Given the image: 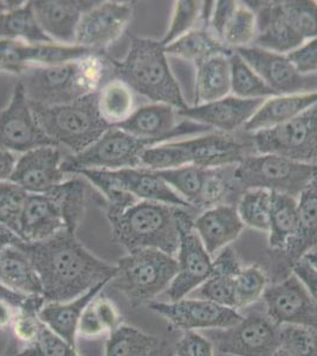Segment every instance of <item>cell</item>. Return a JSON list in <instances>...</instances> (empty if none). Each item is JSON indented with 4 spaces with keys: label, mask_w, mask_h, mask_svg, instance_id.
<instances>
[{
    "label": "cell",
    "mask_w": 317,
    "mask_h": 356,
    "mask_svg": "<svg viewBox=\"0 0 317 356\" xmlns=\"http://www.w3.org/2000/svg\"><path fill=\"white\" fill-rule=\"evenodd\" d=\"M55 145L43 132L19 82L8 107L0 113V150L25 154L40 146Z\"/></svg>",
    "instance_id": "obj_16"
},
{
    "label": "cell",
    "mask_w": 317,
    "mask_h": 356,
    "mask_svg": "<svg viewBox=\"0 0 317 356\" xmlns=\"http://www.w3.org/2000/svg\"><path fill=\"white\" fill-rule=\"evenodd\" d=\"M317 246V177L298 197V228L293 239L277 253L271 278L273 283L293 273V267Z\"/></svg>",
    "instance_id": "obj_21"
},
{
    "label": "cell",
    "mask_w": 317,
    "mask_h": 356,
    "mask_svg": "<svg viewBox=\"0 0 317 356\" xmlns=\"http://www.w3.org/2000/svg\"><path fill=\"white\" fill-rule=\"evenodd\" d=\"M234 278L236 275L212 271L209 280L196 290L197 298L209 300L226 308L236 309Z\"/></svg>",
    "instance_id": "obj_47"
},
{
    "label": "cell",
    "mask_w": 317,
    "mask_h": 356,
    "mask_svg": "<svg viewBox=\"0 0 317 356\" xmlns=\"http://www.w3.org/2000/svg\"><path fill=\"white\" fill-rule=\"evenodd\" d=\"M317 104V93L277 95L266 99L250 122L244 132L255 134L269 130L289 122Z\"/></svg>",
    "instance_id": "obj_27"
},
{
    "label": "cell",
    "mask_w": 317,
    "mask_h": 356,
    "mask_svg": "<svg viewBox=\"0 0 317 356\" xmlns=\"http://www.w3.org/2000/svg\"><path fill=\"white\" fill-rule=\"evenodd\" d=\"M200 11L201 1L198 0L175 1L169 30L161 38V43L167 47L193 30L200 19Z\"/></svg>",
    "instance_id": "obj_43"
},
{
    "label": "cell",
    "mask_w": 317,
    "mask_h": 356,
    "mask_svg": "<svg viewBox=\"0 0 317 356\" xmlns=\"http://www.w3.org/2000/svg\"><path fill=\"white\" fill-rule=\"evenodd\" d=\"M117 273L109 282L132 307L148 304L167 291L178 272L175 257L157 250H137L117 260Z\"/></svg>",
    "instance_id": "obj_6"
},
{
    "label": "cell",
    "mask_w": 317,
    "mask_h": 356,
    "mask_svg": "<svg viewBox=\"0 0 317 356\" xmlns=\"http://www.w3.org/2000/svg\"><path fill=\"white\" fill-rule=\"evenodd\" d=\"M0 300L12 305L16 310H30L38 314L44 305V298L42 296H26L20 292L13 291L0 282Z\"/></svg>",
    "instance_id": "obj_52"
},
{
    "label": "cell",
    "mask_w": 317,
    "mask_h": 356,
    "mask_svg": "<svg viewBox=\"0 0 317 356\" xmlns=\"http://www.w3.org/2000/svg\"><path fill=\"white\" fill-rule=\"evenodd\" d=\"M169 55L160 41L132 37L128 53L123 60L110 57L112 77L121 79L153 104H166L177 111L189 105L180 86L169 67Z\"/></svg>",
    "instance_id": "obj_4"
},
{
    "label": "cell",
    "mask_w": 317,
    "mask_h": 356,
    "mask_svg": "<svg viewBox=\"0 0 317 356\" xmlns=\"http://www.w3.org/2000/svg\"><path fill=\"white\" fill-rule=\"evenodd\" d=\"M75 175L85 177L101 195L112 191H123L139 201L166 203L196 211L172 186L154 171L145 168H128L120 170H80Z\"/></svg>",
    "instance_id": "obj_11"
},
{
    "label": "cell",
    "mask_w": 317,
    "mask_h": 356,
    "mask_svg": "<svg viewBox=\"0 0 317 356\" xmlns=\"http://www.w3.org/2000/svg\"><path fill=\"white\" fill-rule=\"evenodd\" d=\"M147 356H175L174 346L169 343V341L159 340L157 346L151 350Z\"/></svg>",
    "instance_id": "obj_60"
},
{
    "label": "cell",
    "mask_w": 317,
    "mask_h": 356,
    "mask_svg": "<svg viewBox=\"0 0 317 356\" xmlns=\"http://www.w3.org/2000/svg\"><path fill=\"white\" fill-rule=\"evenodd\" d=\"M273 356H290L289 354H288V353H285L284 350H282V349H280V350H278L277 353H276V354H275V355Z\"/></svg>",
    "instance_id": "obj_63"
},
{
    "label": "cell",
    "mask_w": 317,
    "mask_h": 356,
    "mask_svg": "<svg viewBox=\"0 0 317 356\" xmlns=\"http://www.w3.org/2000/svg\"><path fill=\"white\" fill-rule=\"evenodd\" d=\"M273 89L276 95L317 93L316 75H303L284 54L258 47L234 50Z\"/></svg>",
    "instance_id": "obj_17"
},
{
    "label": "cell",
    "mask_w": 317,
    "mask_h": 356,
    "mask_svg": "<svg viewBox=\"0 0 317 356\" xmlns=\"http://www.w3.org/2000/svg\"><path fill=\"white\" fill-rule=\"evenodd\" d=\"M237 211L244 226L257 231L269 229L271 193L264 189H248L238 200Z\"/></svg>",
    "instance_id": "obj_41"
},
{
    "label": "cell",
    "mask_w": 317,
    "mask_h": 356,
    "mask_svg": "<svg viewBox=\"0 0 317 356\" xmlns=\"http://www.w3.org/2000/svg\"><path fill=\"white\" fill-rule=\"evenodd\" d=\"M159 342L157 336L121 324L105 342V356H147Z\"/></svg>",
    "instance_id": "obj_38"
},
{
    "label": "cell",
    "mask_w": 317,
    "mask_h": 356,
    "mask_svg": "<svg viewBox=\"0 0 317 356\" xmlns=\"http://www.w3.org/2000/svg\"><path fill=\"white\" fill-rule=\"evenodd\" d=\"M250 134L257 154L317 164V104L285 124Z\"/></svg>",
    "instance_id": "obj_10"
},
{
    "label": "cell",
    "mask_w": 317,
    "mask_h": 356,
    "mask_svg": "<svg viewBox=\"0 0 317 356\" xmlns=\"http://www.w3.org/2000/svg\"><path fill=\"white\" fill-rule=\"evenodd\" d=\"M269 286L268 273L258 265L241 267L234 278L236 310L249 308L263 298L265 290Z\"/></svg>",
    "instance_id": "obj_42"
},
{
    "label": "cell",
    "mask_w": 317,
    "mask_h": 356,
    "mask_svg": "<svg viewBox=\"0 0 317 356\" xmlns=\"http://www.w3.org/2000/svg\"><path fill=\"white\" fill-rule=\"evenodd\" d=\"M90 304L96 314L97 318L100 320L101 324L108 334L114 332L122 324V317L119 309L108 297L97 295Z\"/></svg>",
    "instance_id": "obj_51"
},
{
    "label": "cell",
    "mask_w": 317,
    "mask_h": 356,
    "mask_svg": "<svg viewBox=\"0 0 317 356\" xmlns=\"http://www.w3.org/2000/svg\"><path fill=\"white\" fill-rule=\"evenodd\" d=\"M109 74L110 57L94 53L63 65L24 69L19 73V83L30 104L67 105L96 93L108 81Z\"/></svg>",
    "instance_id": "obj_3"
},
{
    "label": "cell",
    "mask_w": 317,
    "mask_h": 356,
    "mask_svg": "<svg viewBox=\"0 0 317 356\" xmlns=\"http://www.w3.org/2000/svg\"><path fill=\"white\" fill-rule=\"evenodd\" d=\"M97 110L109 127H117L135 111L134 92L121 79L112 77L96 92Z\"/></svg>",
    "instance_id": "obj_32"
},
{
    "label": "cell",
    "mask_w": 317,
    "mask_h": 356,
    "mask_svg": "<svg viewBox=\"0 0 317 356\" xmlns=\"http://www.w3.org/2000/svg\"><path fill=\"white\" fill-rule=\"evenodd\" d=\"M175 356H214L212 342L199 332H185L174 344Z\"/></svg>",
    "instance_id": "obj_48"
},
{
    "label": "cell",
    "mask_w": 317,
    "mask_h": 356,
    "mask_svg": "<svg viewBox=\"0 0 317 356\" xmlns=\"http://www.w3.org/2000/svg\"><path fill=\"white\" fill-rule=\"evenodd\" d=\"M153 171L172 186L181 197H184L194 208V211H199V201L205 179L206 169L186 165L177 169Z\"/></svg>",
    "instance_id": "obj_39"
},
{
    "label": "cell",
    "mask_w": 317,
    "mask_h": 356,
    "mask_svg": "<svg viewBox=\"0 0 317 356\" xmlns=\"http://www.w3.org/2000/svg\"><path fill=\"white\" fill-rule=\"evenodd\" d=\"M30 105L49 139L70 154L85 151L110 129L97 110L96 93L67 105Z\"/></svg>",
    "instance_id": "obj_5"
},
{
    "label": "cell",
    "mask_w": 317,
    "mask_h": 356,
    "mask_svg": "<svg viewBox=\"0 0 317 356\" xmlns=\"http://www.w3.org/2000/svg\"><path fill=\"white\" fill-rule=\"evenodd\" d=\"M13 334L17 340L30 344L35 341L40 327L42 321L38 318V314L30 310H17L12 325Z\"/></svg>",
    "instance_id": "obj_50"
},
{
    "label": "cell",
    "mask_w": 317,
    "mask_h": 356,
    "mask_svg": "<svg viewBox=\"0 0 317 356\" xmlns=\"http://www.w3.org/2000/svg\"><path fill=\"white\" fill-rule=\"evenodd\" d=\"M134 6L128 1H97L80 18L75 45L103 54L132 22Z\"/></svg>",
    "instance_id": "obj_15"
},
{
    "label": "cell",
    "mask_w": 317,
    "mask_h": 356,
    "mask_svg": "<svg viewBox=\"0 0 317 356\" xmlns=\"http://www.w3.org/2000/svg\"><path fill=\"white\" fill-rule=\"evenodd\" d=\"M12 305L0 300V330H6L12 325L17 312Z\"/></svg>",
    "instance_id": "obj_58"
},
{
    "label": "cell",
    "mask_w": 317,
    "mask_h": 356,
    "mask_svg": "<svg viewBox=\"0 0 317 356\" xmlns=\"http://www.w3.org/2000/svg\"><path fill=\"white\" fill-rule=\"evenodd\" d=\"M178 111L166 104H148L135 108L119 129L134 137L161 143L172 142L185 136H201L213 132L207 126L184 119L178 122Z\"/></svg>",
    "instance_id": "obj_14"
},
{
    "label": "cell",
    "mask_w": 317,
    "mask_h": 356,
    "mask_svg": "<svg viewBox=\"0 0 317 356\" xmlns=\"http://www.w3.org/2000/svg\"><path fill=\"white\" fill-rule=\"evenodd\" d=\"M25 1H10V0H0V16L4 13H10L12 10L19 8Z\"/></svg>",
    "instance_id": "obj_61"
},
{
    "label": "cell",
    "mask_w": 317,
    "mask_h": 356,
    "mask_svg": "<svg viewBox=\"0 0 317 356\" xmlns=\"http://www.w3.org/2000/svg\"><path fill=\"white\" fill-rule=\"evenodd\" d=\"M22 243L23 240L15 232L0 222V251L8 246H18Z\"/></svg>",
    "instance_id": "obj_57"
},
{
    "label": "cell",
    "mask_w": 317,
    "mask_h": 356,
    "mask_svg": "<svg viewBox=\"0 0 317 356\" xmlns=\"http://www.w3.org/2000/svg\"><path fill=\"white\" fill-rule=\"evenodd\" d=\"M244 223L238 214L237 207L219 204L209 208L196 216L193 228L211 257L229 247L241 235Z\"/></svg>",
    "instance_id": "obj_24"
},
{
    "label": "cell",
    "mask_w": 317,
    "mask_h": 356,
    "mask_svg": "<svg viewBox=\"0 0 317 356\" xmlns=\"http://www.w3.org/2000/svg\"><path fill=\"white\" fill-rule=\"evenodd\" d=\"M28 194L11 181L0 182V222L19 236V220Z\"/></svg>",
    "instance_id": "obj_45"
},
{
    "label": "cell",
    "mask_w": 317,
    "mask_h": 356,
    "mask_svg": "<svg viewBox=\"0 0 317 356\" xmlns=\"http://www.w3.org/2000/svg\"><path fill=\"white\" fill-rule=\"evenodd\" d=\"M18 246L35 267L46 303L76 300L95 286L108 285L117 273L115 265L97 258L70 229L40 243L23 241Z\"/></svg>",
    "instance_id": "obj_1"
},
{
    "label": "cell",
    "mask_w": 317,
    "mask_h": 356,
    "mask_svg": "<svg viewBox=\"0 0 317 356\" xmlns=\"http://www.w3.org/2000/svg\"><path fill=\"white\" fill-rule=\"evenodd\" d=\"M197 214L166 203L137 201L126 209L107 214L112 238L127 252L157 250L175 257L181 228L193 222Z\"/></svg>",
    "instance_id": "obj_2"
},
{
    "label": "cell",
    "mask_w": 317,
    "mask_h": 356,
    "mask_svg": "<svg viewBox=\"0 0 317 356\" xmlns=\"http://www.w3.org/2000/svg\"><path fill=\"white\" fill-rule=\"evenodd\" d=\"M155 145L157 143L152 140L134 137L119 127H110L85 151L67 154L62 168L67 175H75L80 170L140 168L141 154Z\"/></svg>",
    "instance_id": "obj_9"
},
{
    "label": "cell",
    "mask_w": 317,
    "mask_h": 356,
    "mask_svg": "<svg viewBox=\"0 0 317 356\" xmlns=\"http://www.w3.org/2000/svg\"><path fill=\"white\" fill-rule=\"evenodd\" d=\"M166 54L192 61L194 65L216 55H231L228 48L209 29L194 28L177 41L165 47Z\"/></svg>",
    "instance_id": "obj_34"
},
{
    "label": "cell",
    "mask_w": 317,
    "mask_h": 356,
    "mask_svg": "<svg viewBox=\"0 0 317 356\" xmlns=\"http://www.w3.org/2000/svg\"><path fill=\"white\" fill-rule=\"evenodd\" d=\"M10 356H80L73 347L49 329L43 322L36 339L25 348Z\"/></svg>",
    "instance_id": "obj_46"
},
{
    "label": "cell",
    "mask_w": 317,
    "mask_h": 356,
    "mask_svg": "<svg viewBox=\"0 0 317 356\" xmlns=\"http://www.w3.org/2000/svg\"><path fill=\"white\" fill-rule=\"evenodd\" d=\"M96 3L92 0H36L31 5L38 24L51 41L75 45L80 18Z\"/></svg>",
    "instance_id": "obj_23"
},
{
    "label": "cell",
    "mask_w": 317,
    "mask_h": 356,
    "mask_svg": "<svg viewBox=\"0 0 317 356\" xmlns=\"http://www.w3.org/2000/svg\"><path fill=\"white\" fill-rule=\"evenodd\" d=\"M147 307L164 317L173 328L184 332L231 328L243 317L236 309L200 298L186 297L174 302H151Z\"/></svg>",
    "instance_id": "obj_13"
},
{
    "label": "cell",
    "mask_w": 317,
    "mask_h": 356,
    "mask_svg": "<svg viewBox=\"0 0 317 356\" xmlns=\"http://www.w3.org/2000/svg\"><path fill=\"white\" fill-rule=\"evenodd\" d=\"M0 40H13L28 44L55 43L42 30L33 13L31 1L0 16Z\"/></svg>",
    "instance_id": "obj_35"
},
{
    "label": "cell",
    "mask_w": 317,
    "mask_h": 356,
    "mask_svg": "<svg viewBox=\"0 0 317 356\" xmlns=\"http://www.w3.org/2000/svg\"><path fill=\"white\" fill-rule=\"evenodd\" d=\"M290 62L303 75L317 74V37L305 42L298 48L286 54Z\"/></svg>",
    "instance_id": "obj_49"
},
{
    "label": "cell",
    "mask_w": 317,
    "mask_h": 356,
    "mask_svg": "<svg viewBox=\"0 0 317 356\" xmlns=\"http://www.w3.org/2000/svg\"><path fill=\"white\" fill-rule=\"evenodd\" d=\"M17 161H18V157L16 154L10 152V151L0 150V182L10 181Z\"/></svg>",
    "instance_id": "obj_56"
},
{
    "label": "cell",
    "mask_w": 317,
    "mask_h": 356,
    "mask_svg": "<svg viewBox=\"0 0 317 356\" xmlns=\"http://www.w3.org/2000/svg\"><path fill=\"white\" fill-rule=\"evenodd\" d=\"M65 151L60 146H40L18 157L10 181L28 194H46L70 175L63 171Z\"/></svg>",
    "instance_id": "obj_19"
},
{
    "label": "cell",
    "mask_w": 317,
    "mask_h": 356,
    "mask_svg": "<svg viewBox=\"0 0 317 356\" xmlns=\"http://www.w3.org/2000/svg\"><path fill=\"white\" fill-rule=\"evenodd\" d=\"M244 136L213 131L191 139L169 142L167 144L169 164L173 169L186 165L201 169L238 165L245 158L256 154L251 134L248 138Z\"/></svg>",
    "instance_id": "obj_8"
},
{
    "label": "cell",
    "mask_w": 317,
    "mask_h": 356,
    "mask_svg": "<svg viewBox=\"0 0 317 356\" xmlns=\"http://www.w3.org/2000/svg\"><path fill=\"white\" fill-rule=\"evenodd\" d=\"M90 54L94 53L88 49L80 48L77 45H63L57 43L28 44L24 42L18 41L3 70L19 75L22 70L30 67L63 65L83 58Z\"/></svg>",
    "instance_id": "obj_26"
},
{
    "label": "cell",
    "mask_w": 317,
    "mask_h": 356,
    "mask_svg": "<svg viewBox=\"0 0 317 356\" xmlns=\"http://www.w3.org/2000/svg\"><path fill=\"white\" fill-rule=\"evenodd\" d=\"M298 228V200L293 196L271 193L269 216V247L280 252L293 239Z\"/></svg>",
    "instance_id": "obj_33"
},
{
    "label": "cell",
    "mask_w": 317,
    "mask_h": 356,
    "mask_svg": "<svg viewBox=\"0 0 317 356\" xmlns=\"http://www.w3.org/2000/svg\"><path fill=\"white\" fill-rule=\"evenodd\" d=\"M282 18L295 40L303 44L317 37V1L283 0L280 1Z\"/></svg>",
    "instance_id": "obj_36"
},
{
    "label": "cell",
    "mask_w": 317,
    "mask_h": 356,
    "mask_svg": "<svg viewBox=\"0 0 317 356\" xmlns=\"http://www.w3.org/2000/svg\"><path fill=\"white\" fill-rule=\"evenodd\" d=\"M257 36V17L246 3H238L231 21L225 28L221 41L228 48L237 50L252 47Z\"/></svg>",
    "instance_id": "obj_40"
},
{
    "label": "cell",
    "mask_w": 317,
    "mask_h": 356,
    "mask_svg": "<svg viewBox=\"0 0 317 356\" xmlns=\"http://www.w3.org/2000/svg\"><path fill=\"white\" fill-rule=\"evenodd\" d=\"M193 222L181 228L180 243L175 257L178 272L166 291L171 302L186 298L212 273V257L194 231Z\"/></svg>",
    "instance_id": "obj_20"
},
{
    "label": "cell",
    "mask_w": 317,
    "mask_h": 356,
    "mask_svg": "<svg viewBox=\"0 0 317 356\" xmlns=\"http://www.w3.org/2000/svg\"><path fill=\"white\" fill-rule=\"evenodd\" d=\"M293 275L298 277L310 296L317 302V270L305 259H301L293 267Z\"/></svg>",
    "instance_id": "obj_55"
},
{
    "label": "cell",
    "mask_w": 317,
    "mask_h": 356,
    "mask_svg": "<svg viewBox=\"0 0 317 356\" xmlns=\"http://www.w3.org/2000/svg\"><path fill=\"white\" fill-rule=\"evenodd\" d=\"M264 102L263 99L248 100L229 95L216 102L189 106L186 110L178 111V115L207 126L216 132L236 134L244 130L245 125Z\"/></svg>",
    "instance_id": "obj_22"
},
{
    "label": "cell",
    "mask_w": 317,
    "mask_h": 356,
    "mask_svg": "<svg viewBox=\"0 0 317 356\" xmlns=\"http://www.w3.org/2000/svg\"><path fill=\"white\" fill-rule=\"evenodd\" d=\"M265 314L277 325H302L317 330V302L291 275L265 290Z\"/></svg>",
    "instance_id": "obj_18"
},
{
    "label": "cell",
    "mask_w": 317,
    "mask_h": 356,
    "mask_svg": "<svg viewBox=\"0 0 317 356\" xmlns=\"http://www.w3.org/2000/svg\"><path fill=\"white\" fill-rule=\"evenodd\" d=\"M317 177V164L296 162L278 154H251L234 168L243 191L264 189L298 199Z\"/></svg>",
    "instance_id": "obj_7"
},
{
    "label": "cell",
    "mask_w": 317,
    "mask_h": 356,
    "mask_svg": "<svg viewBox=\"0 0 317 356\" xmlns=\"http://www.w3.org/2000/svg\"><path fill=\"white\" fill-rule=\"evenodd\" d=\"M105 284L95 286L76 300L65 303H45L40 312L38 318L51 329L56 335L67 341L70 346L76 347V336L80 316L88 307V304L100 295Z\"/></svg>",
    "instance_id": "obj_28"
},
{
    "label": "cell",
    "mask_w": 317,
    "mask_h": 356,
    "mask_svg": "<svg viewBox=\"0 0 317 356\" xmlns=\"http://www.w3.org/2000/svg\"><path fill=\"white\" fill-rule=\"evenodd\" d=\"M0 282L23 295L43 293L40 277L19 246H8L0 251Z\"/></svg>",
    "instance_id": "obj_31"
},
{
    "label": "cell",
    "mask_w": 317,
    "mask_h": 356,
    "mask_svg": "<svg viewBox=\"0 0 317 356\" xmlns=\"http://www.w3.org/2000/svg\"><path fill=\"white\" fill-rule=\"evenodd\" d=\"M237 6L238 1H233V0L214 1V8H213L211 19H209V29L219 40H221L225 28L231 21Z\"/></svg>",
    "instance_id": "obj_53"
},
{
    "label": "cell",
    "mask_w": 317,
    "mask_h": 356,
    "mask_svg": "<svg viewBox=\"0 0 317 356\" xmlns=\"http://www.w3.org/2000/svg\"><path fill=\"white\" fill-rule=\"evenodd\" d=\"M60 206L65 218L67 229L76 232L85 216L90 199L96 201L98 193L80 175H70L65 182L49 191Z\"/></svg>",
    "instance_id": "obj_30"
},
{
    "label": "cell",
    "mask_w": 317,
    "mask_h": 356,
    "mask_svg": "<svg viewBox=\"0 0 317 356\" xmlns=\"http://www.w3.org/2000/svg\"><path fill=\"white\" fill-rule=\"evenodd\" d=\"M18 41H13V40H0V69L1 70L8 63V57L12 53Z\"/></svg>",
    "instance_id": "obj_59"
},
{
    "label": "cell",
    "mask_w": 317,
    "mask_h": 356,
    "mask_svg": "<svg viewBox=\"0 0 317 356\" xmlns=\"http://www.w3.org/2000/svg\"><path fill=\"white\" fill-rule=\"evenodd\" d=\"M231 55H216L196 63V105L229 97L231 93Z\"/></svg>",
    "instance_id": "obj_29"
},
{
    "label": "cell",
    "mask_w": 317,
    "mask_h": 356,
    "mask_svg": "<svg viewBox=\"0 0 317 356\" xmlns=\"http://www.w3.org/2000/svg\"><path fill=\"white\" fill-rule=\"evenodd\" d=\"M303 259L307 260L308 263L311 265V266L315 267L317 270V253H314V252H310L308 254L305 255Z\"/></svg>",
    "instance_id": "obj_62"
},
{
    "label": "cell",
    "mask_w": 317,
    "mask_h": 356,
    "mask_svg": "<svg viewBox=\"0 0 317 356\" xmlns=\"http://www.w3.org/2000/svg\"><path fill=\"white\" fill-rule=\"evenodd\" d=\"M216 350L230 356H273L280 350V325L263 312H250L228 329L207 330Z\"/></svg>",
    "instance_id": "obj_12"
},
{
    "label": "cell",
    "mask_w": 317,
    "mask_h": 356,
    "mask_svg": "<svg viewBox=\"0 0 317 356\" xmlns=\"http://www.w3.org/2000/svg\"><path fill=\"white\" fill-rule=\"evenodd\" d=\"M280 346L290 356H317V330L302 325H280Z\"/></svg>",
    "instance_id": "obj_44"
},
{
    "label": "cell",
    "mask_w": 317,
    "mask_h": 356,
    "mask_svg": "<svg viewBox=\"0 0 317 356\" xmlns=\"http://www.w3.org/2000/svg\"><path fill=\"white\" fill-rule=\"evenodd\" d=\"M67 229L60 206L50 194H28L19 220V238L40 243Z\"/></svg>",
    "instance_id": "obj_25"
},
{
    "label": "cell",
    "mask_w": 317,
    "mask_h": 356,
    "mask_svg": "<svg viewBox=\"0 0 317 356\" xmlns=\"http://www.w3.org/2000/svg\"><path fill=\"white\" fill-rule=\"evenodd\" d=\"M231 63V93L234 97L248 100L277 97L273 89L265 83L249 63L241 58L236 51L230 56Z\"/></svg>",
    "instance_id": "obj_37"
},
{
    "label": "cell",
    "mask_w": 317,
    "mask_h": 356,
    "mask_svg": "<svg viewBox=\"0 0 317 356\" xmlns=\"http://www.w3.org/2000/svg\"><path fill=\"white\" fill-rule=\"evenodd\" d=\"M90 303L88 304V307L85 309V312L80 316L78 332L87 339H95V337L105 335L107 332L103 328V325L101 324L100 320L97 318L96 314L94 312L93 307Z\"/></svg>",
    "instance_id": "obj_54"
}]
</instances>
